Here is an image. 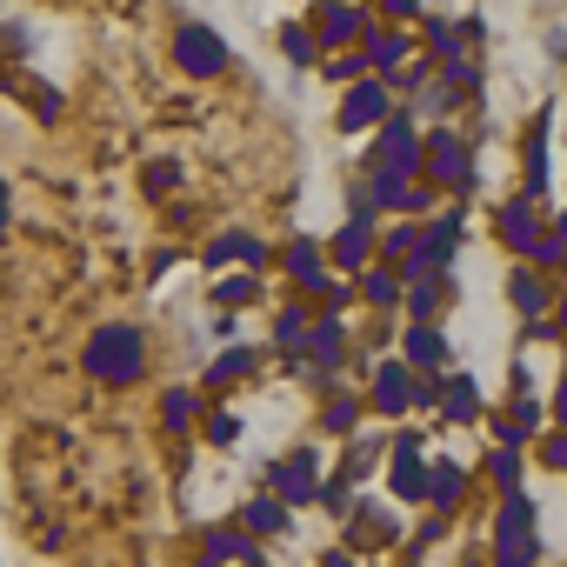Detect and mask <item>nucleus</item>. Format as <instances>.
Segmentation results:
<instances>
[{
	"label": "nucleus",
	"instance_id": "obj_26",
	"mask_svg": "<svg viewBox=\"0 0 567 567\" xmlns=\"http://www.w3.org/2000/svg\"><path fill=\"white\" fill-rule=\"evenodd\" d=\"M240 520H247L254 534H280V527H288V507L267 494V501H247V514H240Z\"/></svg>",
	"mask_w": 567,
	"mask_h": 567
},
{
	"label": "nucleus",
	"instance_id": "obj_41",
	"mask_svg": "<svg viewBox=\"0 0 567 567\" xmlns=\"http://www.w3.org/2000/svg\"><path fill=\"white\" fill-rule=\"evenodd\" d=\"M540 454H547V467H554V474H567V427H560V434H554Z\"/></svg>",
	"mask_w": 567,
	"mask_h": 567
},
{
	"label": "nucleus",
	"instance_id": "obj_18",
	"mask_svg": "<svg viewBox=\"0 0 567 567\" xmlns=\"http://www.w3.org/2000/svg\"><path fill=\"white\" fill-rule=\"evenodd\" d=\"M534 227H540V220H534V200H507V207H501V240H507L514 254L534 247Z\"/></svg>",
	"mask_w": 567,
	"mask_h": 567
},
{
	"label": "nucleus",
	"instance_id": "obj_10",
	"mask_svg": "<svg viewBox=\"0 0 567 567\" xmlns=\"http://www.w3.org/2000/svg\"><path fill=\"white\" fill-rule=\"evenodd\" d=\"M348 534H354V547H388V540L401 534V520H394L381 501H354V507H348Z\"/></svg>",
	"mask_w": 567,
	"mask_h": 567
},
{
	"label": "nucleus",
	"instance_id": "obj_21",
	"mask_svg": "<svg viewBox=\"0 0 567 567\" xmlns=\"http://www.w3.org/2000/svg\"><path fill=\"white\" fill-rule=\"evenodd\" d=\"M461 481H467V474H461V461H427V501H434L441 514L461 501Z\"/></svg>",
	"mask_w": 567,
	"mask_h": 567
},
{
	"label": "nucleus",
	"instance_id": "obj_42",
	"mask_svg": "<svg viewBox=\"0 0 567 567\" xmlns=\"http://www.w3.org/2000/svg\"><path fill=\"white\" fill-rule=\"evenodd\" d=\"M220 301L234 308V301H254V280H220Z\"/></svg>",
	"mask_w": 567,
	"mask_h": 567
},
{
	"label": "nucleus",
	"instance_id": "obj_16",
	"mask_svg": "<svg viewBox=\"0 0 567 567\" xmlns=\"http://www.w3.org/2000/svg\"><path fill=\"white\" fill-rule=\"evenodd\" d=\"M447 361H454V354H447V341H441L434 328H414V334H408V368H414V374H441Z\"/></svg>",
	"mask_w": 567,
	"mask_h": 567
},
{
	"label": "nucleus",
	"instance_id": "obj_11",
	"mask_svg": "<svg viewBox=\"0 0 567 567\" xmlns=\"http://www.w3.org/2000/svg\"><path fill=\"white\" fill-rule=\"evenodd\" d=\"M394 494L401 501H427V461H421V441L414 434L394 441Z\"/></svg>",
	"mask_w": 567,
	"mask_h": 567
},
{
	"label": "nucleus",
	"instance_id": "obj_23",
	"mask_svg": "<svg viewBox=\"0 0 567 567\" xmlns=\"http://www.w3.org/2000/svg\"><path fill=\"white\" fill-rule=\"evenodd\" d=\"M421 21H427V48H434V61H461L467 34H461L454 21H441V14H421Z\"/></svg>",
	"mask_w": 567,
	"mask_h": 567
},
{
	"label": "nucleus",
	"instance_id": "obj_30",
	"mask_svg": "<svg viewBox=\"0 0 567 567\" xmlns=\"http://www.w3.org/2000/svg\"><path fill=\"white\" fill-rule=\"evenodd\" d=\"M361 295L388 308V301H401V280H394V274H361Z\"/></svg>",
	"mask_w": 567,
	"mask_h": 567
},
{
	"label": "nucleus",
	"instance_id": "obj_4",
	"mask_svg": "<svg viewBox=\"0 0 567 567\" xmlns=\"http://www.w3.org/2000/svg\"><path fill=\"white\" fill-rule=\"evenodd\" d=\"M388 114H394V94H388V81L368 74V81H354V87L341 94V114H334V121H341V134H361V127H381Z\"/></svg>",
	"mask_w": 567,
	"mask_h": 567
},
{
	"label": "nucleus",
	"instance_id": "obj_3",
	"mask_svg": "<svg viewBox=\"0 0 567 567\" xmlns=\"http://www.w3.org/2000/svg\"><path fill=\"white\" fill-rule=\"evenodd\" d=\"M174 61H181L194 81L220 74V68H227V41H220V28H200V21H187V28L174 34Z\"/></svg>",
	"mask_w": 567,
	"mask_h": 567
},
{
	"label": "nucleus",
	"instance_id": "obj_29",
	"mask_svg": "<svg viewBox=\"0 0 567 567\" xmlns=\"http://www.w3.org/2000/svg\"><path fill=\"white\" fill-rule=\"evenodd\" d=\"M487 474H494V487H501V494H520V454H507V447H501V454L487 461Z\"/></svg>",
	"mask_w": 567,
	"mask_h": 567
},
{
	"label": "nucleus",
	"instance_id": "obj_17",
	"mask_svg": "<svg viewBox=\"0 0 567 567\" xmlns=\"http://www.w3.org/2000/svg\"><path fill=\"white\" fill-rule=\"evenodd\" d=\"M408 394H414V374H408L401 361H388V368L374 374V401H381V414H408Z\"/></svg>",
	"mask_w": 567,
	"mask_h": 567
},
{
	"label": "nucleus",
	"instance_id": "obj_22",
	"mask_svg": "<svg viewBox=\"0 0 567 567\" xmlns=\"http://www.w3.org/2000/svg\"><path fill=\"white\" fill-rule=\"evenodd\" d=\"M288 274L301 280V288H321V280H328V254H321L315 240H295V247H288Z\"/></svg>",
	"mask_w": 567,
	"mask_h": 567
},
{
	"label": "nucleus",
	"instance_id": "obj_34",
	"mask_svg": "<svg viewBox=\"0 0 567 567\" xmlns=\"http://www.w3.org/2000/svg\"><path fill=\"white\" fill-rule=\"evenodd\" d=\"M234 554H247V560H254V547H240L234 534H207V567H214V560H234Z\"/></svg>",
	"mask_w": 567,
	"mask_h": 567
},
{
	"label": "nucleus",
	"instance_id": "obj_12",
	"mask_svg": "<svg viewBox=\"0 0 567 567\" xmlns=\"http://www.w3.org/2000/svg\"><path fill=\"white\" fill-rule=\"evenodd\" d=\"M368 194H374L381 207H401V214H427V207H434V194H427L421 181H401V174H374Z\"/></svg>",
	"mask_w": 567,
	"mask_h": 567
},
{
	"label": "nucleus",
	"instance_id": "obj_39",
	"mask_svg": "<svg viewBox=\"0 0 567 567\" xmlns=\"http://www.w3.org/2000/svg\"><path fill=\"white\" fill-rule=\"evenodd\" d=\"M207 441H220V447L240 441V421H234V414H214V421H207Z\"/></svg>",
	"mask_w": 567,
	"mask_h": 567
},
{
	"label": "nucleus",
	"instance_id": "obj_2",
	"mask_svg": "<svg viewBox=\"0 0 567 567\" xmlns=\"http://www.w3.org/2000/svg\"><path fill=\"white\" fill-rule=\"evenodd\" d=\"M534 554H540L534 501H527V494H507V501H501V520H494V567H527Z\"/></svg>",
	"mask_w": 567,
	"mask_h": 567
},
{
	"label": "nucleus",
	"instance_id": "obj_25",
	"mask_svg": "<svg viewBox=\"0 0 567 567\" xmlns=\"http://www.w3.org/2000/svg\"><path fill=\"white\" fill-rule=\"evenodd\" d=\"M368 41H374V48L361 54L368 68H401V61H408V48H414L408 34H368Z\"/></svg>",
	"mask_w": 567,
	"mask_h": 567
},
{
	"label": "nucleus",
	"instance_id": "obj_15",
	"mask_svg": "<svg viewBox=\"0 0 567 567\" xmlns=\"http://www.w3.org/2000/svg\"><path fill=\"white\" fill-rule=\"evenodd\" d=\"M227 260H247V267H267V247L254 234H220L207 240V267H227Z\"/></svg>",
	"mask_w": 567,
	"mask_h": 567
},
{
	"label": "nucleus",
	"instance_id": "obj_38",
	"mask_svg": "<svg viewBox=\"0 0 567 567\" xmlns=\"http://www.w3.org/2000/svg\"><path fill=\"white\" fill-rule=\"evenodd\" d=\"M28 107H41V114H61V94H54L48 81H28Z\"/></svg>",
	"mask_w": 567,
	"mask_h": 567
},
{
	"label": "nucleus",
	"instance_id": "obj_14",
	"mask_svg": "<svg viewBox=\"0 0 567 567\" xmlns=\"http://www.w3.org/2000/svg\"><path fill=\"white\" fill-rule=\"evenodd\" d=\"M507 301H514L527 321H540V315H547V280H540L534 267H514V280H507Z\"/></svg>",
	"mask_w": 567,
	"mask_h": 567
},
{
	"label": "nucleus",
	"instance_id": "obj_24",
	"mask_svg": "<svg viewBox=\"0 0 567 567\" xmlns=\"http://www.w3.org/2000/svg\"><path fill=\"white\" fill-rule=\"evenodd\" d=\"M254 368H260V354H254V348H227V354L207 368V388H227V381H240V374H254Z\"/></svg>",
	"mask_w": 567,
	"mask_h": 567
},
{
	"label": "nucleus",
	"instance_id": "obj_32",
	"mask_svg": "<svg viewBox=\"0 0 567 567\" xmlns=\"http://www.w3.org/2000/svg\"><path fill=\"white\" fill-rule=\"evenodd\" d=\"M381 254H388V260H401V267H414V227H394V234L381 240Z\"/></svg>",
	"mask_w": 567,
	"mask_h": 567
},
{
	"label": "nucleus",
	"instance_id": "obj_8",
	"mask_svg": "<svg viewBox=\"0 0 567 567\" xmlns=\"http://www.w3.org/2000/svg\"><path fill=\"white\" fill-rule=\"evenodd\" d=\"M374 34V21L361 14V8H321L315 14V48L328 41V48H348V41H368Z\"/></svg>",
	"mask_w": 567,
	"mask_h": 567
},
{
	"label": "nucleus",
	"instance_id": "obj_35",
	"mask_svg": "<svg viewBox=\"0 0 567 567\" xmlns=\"http://www.w3.org/2000/svg\"><path fill=\"white\" fill-rule=\"evenodd\" d=\"M274 334H280V348H301V334H308V315H301V308H288Z\"/></svg>",
	"mask_w": 567,
	"mask_h": 567
},
{
	"label": "nucleus",
	"instance_id": "obj_37",
	"mask_svg": "<svg viewBox=\"0 0 567 567\" xmlns=\"http://www.w3.org/2000/svg\"><path fill=\"white\" fill-rule=\"evenodd\" d=\"M527 254H534V267H567V247H560L554 234H547V240H534Z\"/></svg>",
	"mask_w": 567,
	"mask_h": 567
},
{
	"label": "nucleus",
	"instance_id": "obj_19",
	"mask_svg": "<svg viewBox=\"0 0 567 567\" xmlns=\"http://www.w3.org/2000/svg\"><path fill=\"white\" fill-rule=\"evenodd\" d=\"M341 354H348V328H341V321H321V328H315V341H308V361H321L315 374H334V368H341Z\"/></svg>",
	"mask_w": 567,
	"mask_h": 567
},
{
	"label": "nucleus",
	"instance_id": "obj_47",
	"mask_svg": "<svg viewBox=\"0 0 567 567\" xmlns=\"http://www.w3.org/2000/svg\"><path fill=\"white\" fill-rule=\"evenodd\" d=\"M461 567H487V560H481V554H467V560H461Z\"/></svg>",
	"mask_w": 567,
	"mask_h": 567
},
{
	"label": "nucleus",
	"instance_id": "obj_9",
	"mask_svg": "<svg viewBox=\"0 0 567 567\" xmlns=\"http://www.w3.org/2000/svg\"><path fill=\"white\" fill-rule=\"evenodd\" d=\"M368 247H374V214L361 207V214H354V220H348V227H341V234H334L328 247H321V254H334L341 267H354V274H368Z\"/></svg>",
	"mask_w": 567,
	"mask_h": 567
},
{
	"label": "nucleus",
	"instance_id": "obj_1",
	"mask_svg": "<svg viewBox=\"0 0 567 567\" xmlns=\"http://www.w3.org/2000/svg\"><path fill=\"white\" fill-rule=\"evenodd\" d=\"M141 368H147V334L141 328H101L94 341H87V374L94 381H107V388H127V381H141Z\"/></svg>",
	"mask_w": 567,
	"mask_h": 567
},
{
	"label": "nucleus",
	"instance_id": "obj_28",
	"mask_svg": "<svg viewBox=\"0 0 567 567\" xmlns=\"http://www.w3.org/2000/svg\"><path fill=\"white\" fill-rule=\"evenodd\" d=\"M408 315H414V328H427V321L441 315V288H434V274H427V280H421V288L408 295Z\"/></svg>",
	"mask_w": 567,
	"mask_h": 567
},
{
	"label": "nucleus",
	"instance_id": "obj_13",
	"mask_svg": "<svg viewBox=\"0 0 567 567\" xmlns=\"http://www.w3.org/2000/svg\"><path fill=\"white\" fill-rule=\"evenodd\" d=\"M434 408H441L447 421H461V427H467V421L481 414V381H474V374H447V381H441V401H434Z\"/></svg>",
	"mask_w": 567,
	"mask_h": 567
},
{
	"label": "nucleus",
	"instance_id": "obj_20",
	"mask_svg": "<svg viewBox=\"0 0 567 567\" xmlns=\"http://www.w3.org/2000/svg\"><path fill=\"white\" fill-rule=\"evenodd\" d=\"M540 414H547V408H540V401H514V408H507V421H501V427H494V434H501V447H507V454H514V447H520V441H527V434H540Z\"/></svg>",
	"mask_w": 567,
	"mask_h": 567
},
{
	"label": "nucleus",
	"instance_id": "obj_45",
	"mask_svg": "<svg viewBox=\"0 0 567 567\" xmlns=\"http://www.w3.org/2000/svg\"><path fill=\"white\" fill-rule=\"evenodd\" d=\"M321 567H361V560H354V554H328Z\"/></svg>",
	"mask_w": 567,
	"mask_h": 567
},
{
	"label": "nucleus",
	"instance_id": "obj_46",
	"mask_svg": "<svg viewBox=\"0 0 567 567\" xmlns=\"http://www.w3.org/2000/svg\"><path fill=\"white\" fill-rule=\"evenodd\" d=\"M554 240H560V247H567V214H560V234H554Z\"/></svg>",
	"mask_w": 567,
	"mask_h": 567
},
{
	"label": "nucleus",
	"instance_id": "obj_40",
	"mask_svg": "<svg viewBox=\"0 0 567 567\" xmlns=\"http://www.w3.org/2000/svg\"><path fill=\"white\" fill-rule=\"evenodd\" d=\"M361 68H368V61H361V54H341V61H328V81H354V74H361Z\"/></svg>",
	"mask_w": 567,
	"mask_h": 567
},
{
	"label": "nucleus",
	"instance_id": "obj_7",
	"mask_svg": "<svg viewBox=\"0 0 567 567\" xmlns=\"http://www.w3.org/2000/svg\"><path fill=\"white\" fill-rule=\"evenodd\" d=\"M321 494V461L315 454H288V461H274V501L280 507H301Z\"/></svg>",
	"mask_w": 567,
	"mask_h": 567
},
{
	"label": "nucleus",
	"instance_id": "obj_44",
	"mask_svg": "<svg viewBox=\"0 0 567 567\" xmlns=\"http://www.w3.org/2000/svg\"><path fill=\"white\" fill-rule=\"evenodd\" d=\"M554 421L567 427V381H560V394H554Z\"/></svg>",
	"mask_w": 567,
	"mask_h": 567
},
{
	"label": "nucleus",
	"instance_id": "obj_6",
	"mask_svg": "<svg viewBox=\"0 0 567 567\" xmlns=\"http://www.w3.org/2000/svg\"><path fill=\"white\" fill-rule=\"evenodd\" d=\"M421 161H427V174H434L441 187H454V194H461V187H474V147H467L461 134H447V127H441V134L421 147Z\"/></svg>",
	"mask_w": 567,
	"mask_h": 567
},
{
	"label": "nucleus",
	"instance_id": "obj_33",
	"mask_svg": "<svg viewBox=\"0 0 567 567\" xmlns=\"http://www.w3.org/2000/svg\"><path fill=\"white\" fill-rule=\"evenodd\" d=\"M374 461H381V441H354V447H348V474H354V481H368Z\"/></svg>",
	"mask_w": 567,
	"mask_h": 567
},
{
	"label": "nucleus",
	"instance_id": "obj_5",
	"mask_svg": "<svg viewBox=\"0 0 567 567\" xmlns=\"http://www.w3.org/2000/svg\"><path fill=\"white\" fill-rule=\"evenodd\" d=\"M414 167H421V134H414V121H408V114H388V121H381L374 174H401V181H414Z\"/></svg>",
	"mask_w": 567,
	"mask_h": 567
},
{
	"label": "nucleus",
	"instance_id": "obj_43",
	"mask_svg": "<svg viewBox=\"0 0 567 567\" xmlns=\"http://www.w3.org/2000/svg\"><path fill=\"white\" fill-rule=\"evenodd\" d=\"M8 214H14V200H8V181H0V234H8Z\"/></svg>",
	"mask_w": 567,
	"mask_h": 567
},
{
	"label": "nucleus",
	"instance_id": "obj_31",
	"mask_svg": "<svg viewBox=\"0 0 567 567\" xmlns=\"http://www.w3.org/2000/svg\"><path fill=\"white\" fill-rule=\"evenodd\" d=\"M161 421H167V434H181V427L194 421V394H167V401H161Z\"/></svg>",
	"mask_w": 567,
	"mask_h": 567
},
{
	"label": "nucleus",
	"instance_id": "obj_36",
	"mask_svg": "<svg viewBox=\"0 0 567 567\" xmlns=\"http://www.w3.org/2000/svg\"><path fill=\"white\" fill-rule=\"evenodd\" d=\"M280 41H288V61H315V54H321L308 28H288V34H280Z\"/></svg>",
	"mask_w": 567,
	"mask_h": 567
},
{
	"label": "nucleus",
	"instance_id": "obj_27",
	"mask_svg": "<svg viewBox=\"0 0 567 567\" xmlns=\"http://www.w3.org/2000/svg\"><path fill=\"white\" fill-rule=\"evenodd\" d=\"M354 421H361V401H354V394H334V401H328V414H321V427H328V434H354Z\"/></svg>",
	"mask_w": 567,
	"mask_h": 567
},
{
	"label": "nucleus",
	"instance_id": "obj_48",
	"mask_svg": "<svg viewBox=\"0 0 567 567\" xmlns=\"http://www.w3.org/2000/svg\"><path fill=\"white\" fill-rule=\"evenodd\" d=\"M560 328H567V301H560Z\"/></svg>",
	"mask_w": 567,
	"mask_h": 567
}]
</instances>
